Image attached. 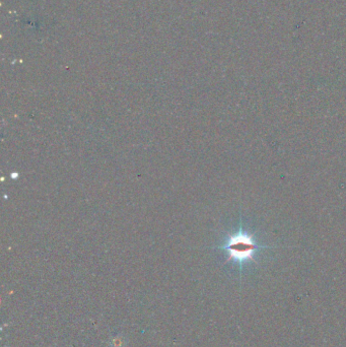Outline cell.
Returning <instances> with one entry per match:
<instances>
[{
  "instance_id": "obj_1",
  "label": "cell",
  "mask_w": 346,
  "mask_h": 347,
  "mask_svg": "<svg viewBox=\"0 0 346 347\" xmlns=\"http://www.w3.org/2000/svg\"><path fill=\"white\" fill-rule=\"evenodd\" d=\"M263 248L262 246H258L254 241L253 236L246 232H237L231 235L227 244L225 249L228 250L230 254V259L235 260H253V255L258 249Z\"/></svg>"
}]
</instances>
